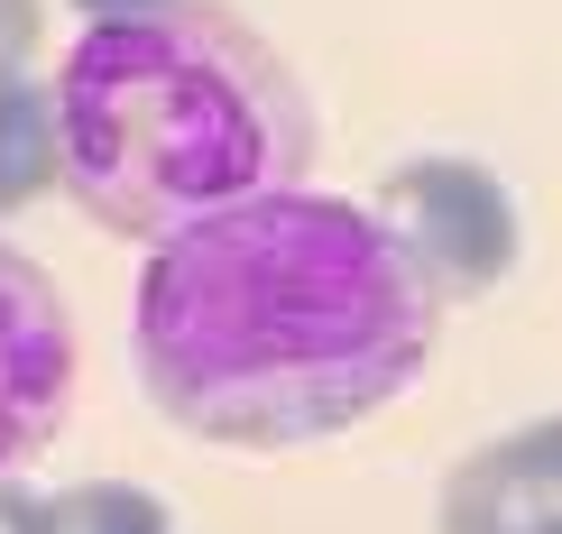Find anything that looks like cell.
Here are the masks:
<instances>
[{
    "mask_svg": "<svg viewBox=\"0 0 562 534\" xmlns=\"http://www.w3.org/2000/svg\"><path fill=\"white\" fill-rule=\"evenodd\" d=\"M434 534H562V406L461 452L442 470Z\"/></svg>",
    "mask_w": 562,
    "mask_h": 534,
    "instance_id": "5b68a950",
    "label": "cell"
},
{
    "mask_svg": "<svg viewBox=\"0 0 562 534\" xmlns=\"http://www.w3.org/2000/svg\"><path fill=\"white\" fill-rule=\"evenodd\" d=\"M442 305L350 194H259L138 259L130 368L176 433L304 452L425 378Z\"/></svg>",
    "mask_w": 562,
    "mask_h": 534,
    "instance_id": "6da1fadb",
    "label": "cell"
},
{
    "mask_svg": "<svg viewBox=\"0 0 562 534\" xmlns=\"http://www.w3.org/2000/svg\"><path fill=\"white\" fill-rule=\"evenodd\" d=\"M0 534H56V498L29 479H0Z\"/></svg>",
    "mask_w": 562,
    "mask_h": 534,
    "instance_id": "9c48e42d",
    "label": "cell"
},
{
    "mask_svg": "<svg viewBox=\"0 0 562 534\" xmlns=\"http://www.w3.org/2000/svg\"><path fill=\"white\" fill-rule=\"evenodd\" d=\"M369 213L387 221V240L406 249V268L425 276V295L442 314L507 286V268L526 249V213L488 157H406Z\"/></svg>",
    "mask_w": 562,
    "mask_h": 534,
    "instance_id": "3957f363",
    "label": "cell"
},
{
    "mask_svg": "<svg viewBox=\"0 0 562 534\" xmlns=\"http://www.w3.org/2000/svg\"><path fill=\"white\" fill-rule=\"evenodd\" d=\"M37 37H46V0H0V83L29 75Z\"/></svg>",
    "mask_w": 562,
    "mask_h": 534,
    "instance_id": "ba28073f",
    "label": "cell"
},
{
    "mask_svg": "<svg viewBox=\"0 0 562 534\" xmlns=\"http://www.w3.org/2000/svg\"><path fill=\"white\" fill-rule=\"evenodd\" d=\"M56 534H176V507L138 479H75L56 489Z\"/></svg>",
    "mask_w": 562,
    "mask_h": 534,
    "instance_id": "52a82bcc",
    "label": "cell"
},
{
    "mask_svg": "<svg viewBox=\"0 0 562 534\" xmlns=\"http://www.w3.org/2000/svg\"><path fill=\"white\" fill-rule=\"evenodd\" d=\"M46 92L75 213L138 249L259 194H295L323 157L304 75L277 56L268 29H249L222 0L92 19Z\"/></svg>",
    "mask_w": 562,
    "mask_h": 534,
    "instance_id": "7a4b0ae2",
    "label": "cell"
},
{
    "mask_svg": "<svg viewBox=\"0 0 562 534\" xmlns=\"http://www.w3.org/2000/svg\"><path fill=\"white\" fill-rule=\"evenodd\" d=\"M65 414H75V314L29 249L0 240V479L29 470L65 433Z\"/></svg>",
    "mask_w": 562,
    "mask_h": 534,
    "instance_id": "277c9868",
    "label": "cell"
},
{
    "mask_svg": "<svg viewBox=\"0 0 562 534\" xmlns=\"http://www.w3.org/2000/svg\"><path fill=\"white\" fill-rule=\"evenodd\" d=\"M83 19H148V10H176V0H75Z\"/></svg>",
    "mask_w": 562,
    "mask_h": 534,
    "instance_id": "30bf717a",
    "label": "cell"
},
{
    "mask_svg": "<svg viewBox=\"0 0 562 534\" xmlns=\"http://www.w3.org/2000/svg\"><path fill=\"white\" fill-rule=\"evenodd\" d=\"M65 184V129H56V92L46 83H0V221L29 213L37 194Z\"/></svg>",
    "mask_w": 562,
    "mask_h": 534,
    "instance_id": "8992f818",
    "label": "cell"
}]
</instances>
